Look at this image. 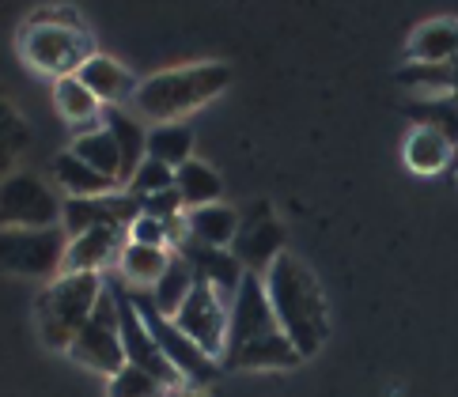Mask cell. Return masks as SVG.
<instances>
[{
    "label": "cell",
    "mask_w": 458,
    "mask_h": 397,
    "mask_svg": "<svg viewBox=\"0 0 458 397\" xmlns=\"http://www.w3.org/2000/svg\"><path fill=\"white\" fill-rule=\"evenodd\" d=\"M409 57L428 64H451L458 57V23L454 20H432L409 38Z\"/></svg>",
    "instance_id": "cell-23"
},
{
    "label": "cell",
    "mask_w": 458,
    "mask_h": 397,
    "mask_svg": "<svg viewBox=\"0 0 458 397\" xmlns=\"http://www.w3.org/2000/svg\"><path fill=\"white\" fill-rule=\"evenodd\" d=\"M171 265V250H159V246H137V242H125L122 250V280L133 284V291H152L159 284V276L167 273Z\"/></svg>",
    "instance_id": "cell-20"
},
{
    "label": "cell",
    "mask_w": 458,
    "mask_h": 397,
    "mask_svg": "<svg viewBox=\"0 0 458 397\" xmlns=\"http://www.w3.org/2000/svg\"><path fill=\"white\" fill-rule=\"evenodd\" d=\"M261 280H266V295L276 322H281L288 341L296 344L300 359L315 356L326 344V337H330V314H326V295L318 288V276L300 258L281 254Z\"/></svg>",
    "instance_id": "cell-2"
},
{
    "label": "cell",
    "mask_w": 458,
    "mask_h": 397,
    "mask_svg": "<svg viewBox=\"0 0 458 397\" xmlns=\"http://www.w3.org/2000/svg\"><path fill=\"white\" fill-rule=\"evenodd\" d=\"M174 325L198 344V349L212 359H220L224 341H227V303L220 300L208 284H193L190 300L182 303V310L174 314Z\"/></svg>",
    "instance_id": "cell-11"
},
{
    "label": "cell",
    "mask_w": 458,
    "mask_h": 397,
    "mask_svg": "<svg viewBox=\"0 0 458 397\" xmlns=\"http://www.w3.org/2000/svg\"><path fill=\"white\" fill-rule=\"evenodd\" d=\"M454 148L439 137V132L432 129H413L409 132V140H405V163L413 167L417 174H436V171H444L447 167V159H451Z\"/></svg>",
    "instance_id": "cell-28"
},
{
    "label": "cell",
    "mask_w": 458,
    "mask_h": 397,
    "mask_svg": "<svg viewBox=\"0 0 458 397\" xmlns=\"http://www.w3.org/2000/svg\"><path fill=\"white\" fill-rule=\"evenodd\" d=\"M232 246H235L232 254L242 261V269L254 276H266L269 265L284 254V227L269 216V205H258V216L247 227H239V239Z\"/></svg>",
    "instance_id": "cell-14"
},
{
    "label": "cell",
    "mask_w": 458,
    "mask_h": 397,
    "mask_svg": "<svg viewBox=\"0 0 458 397\" xmlns=\"http://www.w3.org/2000/svg\"><path fill=\"white\" fill-rule=\"evenodd\" d=\"M69 356L76 363H84L88 371L114 378L125 367V349H122V329H118V303H114V291L106 288L99 307L88 318V325L80 329V337L72 341Z\"/></svg>",
    "instance_id": "cell-8"
},
{
    "label": "cell",
    "mask_w": 458,
    "mask_h": 397,
    "mask_svg": "<svg viewBox=\"0 0 458 397\" xmlns=\"http://www.w3.org/2000/svg\"><path fill=\"white\" fill-rule=\"evenodd\" d=\"M129 242L137 246H159V250H167V224L156 220V216H140L129 224Z\"/></svg>",
    "instance_id": "cell-33"
},
{
    "label": "cell",
    "mask_w": 458,
    "mask_h": 397,
    "mask_svg": "<svg viewBox=\"0 0 458 397\" xmlns=\"http://www.w3.org/2000/svg\"><path fill=\"white\" fill-rule=\"evenodd\" d=\"M405 114L413 118L420 129L439 132L451 148H458V98L454 95H432V98H417L413 106H405Z\"/></svg>",
    "instance_id": "cell-27"
},
{
    "label": "cell",
    "mask_w": 458,
    "mask_h": 397,
    "mask_svg": "<svg viewBox=\"0 0 458 397\" xmlns=\"http://www.w3.org/2000/svg\"><path fill=\"white\" fill-rule=\"evenodd\" d=\"M193 132L182 125V122H167V125H156L148 132V144H144V156L163 163V167L178 171L182 163H190L193 156Z\"/></svg>",
    "instance_id": "cell-25"
},
{
    "label": "cell",
    "mask_w": 458,
    "mask_h": 397,
    "mask_svg": "<svg viewBox=\"0 0 458 397\" xmlns=\"http://www.w3.org/2000/svg\"><path fill=\"white\" fill-rule=\"evenodd\" d=\"M140 201L133 193H106V197H69L61 208V227L64 235L76 239V235H88L95 227H122L129 231L140 216Z\"/></svg>",
    "instance_id": "cell-12"
},
{
    "label": "cell",
    "mask_w": 458,
    "mask_h": 397,
    "mask_svg": "<svg viewBox=\"0 0 458 397\" xmlns=\"http://www.w3.org/2000/svg\"><path fill=\"white\" fill-rule=\"evenodd\" d=\"M103 291L106 284L95 273H61L57 280H50V288H42L35 303L38 337L46 341V349L69 352L80 329L88 325L95 307H99Z\"/></svg>",
    "instance_id": "cell-4"
},
{
    "label": "cell",
    "mask_w": 458,
    "mask_h": 397,
    "mask_svg": "<svg viewBox=\"0 0 458 397\" xmlns=\"http://www.w3.org/2000/svg\"><path fill=\"white\" fill-rule=\"evenodd\" d=\"M54 178L69 197H106V193L118 190V182L99 174V171H91L88 163L80 156H72V152H61L54 159Z\"/></svg>",
    "instance_id": "cell-21"
},
{
    "label": "cell",
    "mask_w": 458,
    "mask_h": 397,
    "mask_svg": "<svg viewBox=\"0 0 458 397\" xmlns=\"http://www.w3.org/2000/svg\"><path fill=\"white\" fill-rule=\"evenodd\" d=\"M186 227H190V239L227 250L239 239V212L227 205H205V208L186 212Z\"/></svg>",
    "instance_id": "cell-19"
},
{
    "label": "cell",
    "mask_w": 458,
    "mask_h": 397,
    "mask_svg": "<svg viewBox=\"0 0 458 397\" xmlns=\"http://www.w3.org/2000/svg\"><path fill=\"white\" fill-rule=\"evenodd\" d=\"M224 367L232 371H284L296 367L300 352L276 322L269 307L266 280L247 273L227 307V341H224Z\"/></svg>",
    "instance_id": "cell-1"
},
{
    "label": "cell",
    "mask_w": 458,
    "mask_h": 397,
    "mask_svg": "<svg viewBox=\"0 0 458 397\" xmlns=\"http://www.w3.org/2000/svg\"><path fill=\"white\" fill-rule=\"evenodd\" d=\"M106 397H167V386L140 367H125L106 383Z\"/></svg>",
    "instance_id": "cell-31"
},
{
    "label": "cell",
    "mask_w": 458,
    "mask_h": 397,
    "mask_svg": "<svg viewBox=\"0 0 458 397\" xmlns=\"http://www.w3.org/2000/svg\"><path fill=\"white\" fill-rule=\"evenodd\" d=\"M398 84L402 88H417V91H432V95H451L454 69H451V64L409 61V64H402V69H398Z\"/></svg>",
    "instance_id": "cell-29"
},
{
    "label": "cell",
    "mask_w": 458,
    "mask_h": 397,
    "mask_svg": "<svg viewBox=\"0 0 458 397\" xmlns=\"http://www.w3.org/2000/svg\"><path fill=\"white\" fill-rule=\"evenodd\" d=\"M451 69H454V84H451V95H454V98H458V57H454V61H451Z\"/></svg>",
    "instance_id": "cell-36"
},
{
    "label": "cell",
    "mask_w": 458,
    "mask_h": 397,
    "mask_svg": "<svg viewBox=\"0 0 458 397\" xmlns=\"http://www.w3.org/2000/svg\"><path fill=\"white\" fill-rule=\"evenodd\" d=\"M72 156H80L91 171H99V174L114 178L122 186V148H118V140H114L106 129L80 132L76 144H72Z\"/></svg>",
    "instance_id": "cell-26"
},
{
    "label": "cell",
    "mask_w": 458,
    "mask_h": 397,
    "mask_svg": "<svg viewBox=\"0 0 458 397\" xmlns=\"http://www.w3.org/2000/svg\"><path fill=\"white\" fill-rule=\"evenodd\" d=\"M163 190H174V171L163 167V163H156V159H144L137 167V174L129 178V193H133L137 201H144V197H156Z\"/></svg>",
    "instance_id": "cell-32"
},
{
    "label": "cell",
    "mask_w": 458,
    "mask_h": 397,
    "mask_svg": "<svg viewBox=\"0 0 458 397\" xmlns=\"http://www.w3.org/2000/svg\"><path fill=\"white\" fill-rule=\"evenodd\" d=\"M178 254L190 261V269H193V276H198L201 284H208L227 307H232L235 291L242 284V276H247L242 261L232 250H216V246H205L198 239H186L182 246H178Z\"/></svg>",
    "instance_id": "cell-13"
},
{
    "label": "cell",
    "mask_w": 458,
    "mask_h": 397,
    "mask_svg": "<svg viewBox=\"0 0 458 397\" xmlns=\"http://www.w3.org/2000/svg\"><path fill=\"white\" fill-rule=\"evenodd\" d=\"M27 140H30L27 122L15 114L8 98H0V167H12V159L23 152Z\"/></svg>",
    "instance_id": "cell-30"
},
{
    "label": "cell",
    "mask_w": 458,
    "mask_h": 397,
    "mask_svg": "<svg viewBox=\"0 0 458 397\" xmlns=\"http://www.w3.org/2000/svg\"><path fill=\"white\" fill-rule=\"evenodd\" d=\"M61 208L64 201L35 174H8L0 182V231L4 227H23V231L61 227Z\"/></svg>",
    "instance_id": "cell-7"
},
{
    "label": "cell",
    "mask_w": 458,
    "mask_h": 397,
    "mask_svg": "<svg viewBox=\"0 0 458 397\" xmlns=\"http://www.w3.org/2000/svg\"><path fill=\"white\" fill-rule=\"evenodd\" d=\"M23 54L35 69L50 72L57 80L76 76L91 57V38L88 30H69V27H23Z\"/></svg>",
    "instance_id": "cell-10"
},
{
    "label": "cell",
    "mask_w": 458,
    "mask_h": 397,
    "mask_svg": "<svg viewBox=\"0 0 458 397\" xmlns=\"http://www.w3.org/2000/svg\"><path fill=\"white\" fill-rule=\"evenodd\" d=\"M129 242V231L122 227H95L88 235L69 239V254H64V273H95L103 276L110 261H122V250Z\"/></svg>",
    "instance_id": "cell-15"
},
{
    "label": "cell",
    "mask_w": 458,
    "mask_h": 397,
    "mask_svg": "<svg viewBox=\"0 0 458 397\" xmlns=\"http://www.w3.org/2000/svg\"><path fill=\"white\" fill-rule=\"evenodd\" d=\"M144 208V216H156V220H178V216H186V205H182V197H178V190H163L156 197H144L140 201Z\"/></svg>",
    "instance_id": "cell-34"
},
{
    "label": "cell",
    "mask_w": 458,
    "mask_h": 397,
    "mask_svg": "<svg viewBox=\"0 0 458 397\" xmlns=\"http://www.w3.org/2000/svg\"><path fill=\"white\" fill-rule=\"evenodd\" d=\"M27 23H30V27H69V30H84V20H80L76 8H38Z\"/></svg>",
    "instance_id": "cell-35"
},
{
    "label": "cell",
    "mask_w": 458,
    "mask_h": 397,
    "mask_svg": "<svg viewBox=\"0 0 458 397\" xmlns=\"http://www.w3.org/2000/svg\"><path fill=\"white\" fill-rule=\"evenodd\" d=\"M178 397H205V393H198V390H186V393H178Z\"/></svg>",
    "instance_id": "cell-37"
},
{
    "label": "cell",
    "mask_w": 458,
    "mask_h": 397,
    "mask_svg": "<svg viewBox=\"0 0 458 397\" xmlns=\"http://www.w3.org/2000/svg\"><path fill=\"white\" fill-rule=\"evenodd\" d=\"M129 295H133V307H137V314L144 318V325H148L152 341L159 344V352L167 356V363H171L178 375H182V383H190V386H208V383H216V378H220V359L205 356L198 344H193V341L182 334V329L174 325V318H163V314L156 310V303H152L148 291H133V288H129Z\"/></svg>",
    "instance_id": "cell-5"
},
{
    "label": "cell",
    "mask_w": 458,
    "mask_h": 397,
    "mask_svg": "<svg viewBox=\"0 0 458 397\" xmlns=\"http://www.w3.org/2000/svg\"><path fill=\"white\" fill-rule=\"evenodd\" d=\"M227 84H232V69L227 64H216V61L182 64V69L156 72L144 84H137L133 106L156 125H167V122H178L182 114H193L205 103H212Z\"/></svg>",
    "instance_id": "cell-3"
},
{
    "label": "cell",
    "mask_w": 458,
    "mask_h": 397,
    "mask_svg": "<svg viewBox=\"0 0 458 397\" xmlns=\"http://www.w3.org/2000/svg\"><path fill=\"white\" fill-rule=\"evenodd\" d=\"M174 190H178V197H182L186 212H193V208H205V205H220L224 186H220V174L212 171L208 163L190 159L174 171Z\"/></svg>",
    "instance_id": "cell-22"
},
{
    "label": "cell",
    "mask_w": 458,
    "mask_h": 397,
    "mask_svg": "<svg viewBox=\"0 0 458 397\" xmlns=\"http://www.w3.org/2000/svg\"><path fill=\"white\" fill-rule=\"evenodd\" d=\"M64 254H69L64 227H42V231L4 227L0 231V269H8V273L57 280L64 273Z\"/></svg>",
    "instance_id": "cell-6"
},
{
    "label": "cell",
    "mask_w": 458,
    "mask_h": 397,
    "mask_svg": "<svg viewBox=\"0 0 458 397\" xmlns=\"http://www.w3.org/2000/svg\"><path fill=\"white\" fill-rule=\"evenodd\" d=\"M54 103H57V114L69 125H80L84 132L99 129V118H103V103L95 98L84 84H80V76H64L54 84Z\"/></svg>",
    "instance_id": "cell-18"
},
{
    "label": "cell",
    "mask_w": 458,
    "mask_h": 397,
    "mask_svg": "<svg viewBox=\"0 0 458 397\" xmlns=\"http://www.w3.org/2000/svg\"><path fill=\"white\" fill-rule=\"evenodd\" d=\"M103 129H106L110 137L118 140V148H122V182L129 186V178H133L140 163L148 159V156H144L148 132H144L140 122L133 118V114H125L122 106H106V110H103Z\"/></svg>",
    "instance_id": "cell-17"
},
{
    "label": "cell",
    "mask_w": 458,
    "mask_h": 397,
    "mask_svg": "<svg viewBox=\"0 0 458 397\" xmlns=\"http://www.w3.org/2000/svg\"><path fill=\"white\" fill-rule=\"evenodd\" d=\"M193 284H198V276H193L190 261L174 250V254H171V265H167V273L159 276V284H156L148 295H152V303H156V310L163 314V318H174V314L182 310V303L190 300Z\"/></svg>",
    "instance_id": "cell-24"
},
{
    "label": "cell",
    "mask_w": 458,
    "mask_h": 397,
    "mask_svg": "<svg viewBox=\"0 0 458 397\" xmlns=\"http://www.w3.org/2000/svg\"><path fill=\"white\" fill-rule=\"evenodd\" d=\"M106 288L114 291V303H118V329H122L125 363H129V367L148 371L167 390H178V386H182V375H178L171 363H167V356L159 352V344L152 341L148 325H144V318H140L137 307H133V295H129V288L125 284H106Z\"/></svg>",
    "instance_id": "cell-9"
},
{
    "label": "cell",
    "mask_w": 458,
    "mask_h": 397,
    "mask_svg": "<svg viewBox=\"0 0 458 397\" xmlns=\"http://www.w3.org/2000/svg\"><path fill=\"white\" fill-rule=\"evenodd\" d=\"M76 76L103 106H118L122 98L137 95V84H133V76H129V69H125V64H118L114 57H106V54H91Z\"/></svg>",
    "instance_id": "cell-16"
}]
</instances>
